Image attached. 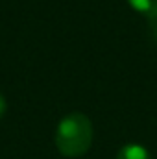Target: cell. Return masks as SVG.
<instances>
[{"label": "cell", "mask_w": 157, "mask_h": 159, "mask_svg": "<svg viewBox=\"0 0 157 159\" xmlns=\"http://www.w3.org/2000/svg\"><path fill=\"white\" fill-rule=\"evenodd\" d=\"M56 148L65 157H79L92 144V122L83 113H69L59 120L54 133Z\"/></svg>", "instance_id": "cell-1"}, {"label": "cell", "mask_w": 157, "mask_h": 159, "mask_svg": "<svg viewBox=\"0 0 157 159\" xmlns=\"http://www.w3.org/2000/svg\"><path fill=\"white\" fill-rule=\"evenodd\" d=\"M117 159H152V156L148 154V150L144 146L129 143V144H124L118 150Z\"/></svg>", "instance_id": "cell-2"}, {"label": "cell", "mask_w": 157, "mask_h": 159, "mask_svg": "<svg viewBox=\"0 0 157 159\" xmlns=\"http://www.w3.org/2000/svg\"><path fill=\"white\" fill-rule=\"evenodd\" d=\"M137 13L155 20L157 19V0H126Z\"/></svg>", "instance_id": "cell-3"}, {"label": "cell", "mask_w": 157, "mask_h": 159, "mask_svg": "<svg viewBox=\"0 0 157 159\" xmlns=\"http://www.w3.org/2000/svg\"><path fill=\"white\" fill-rule=\"evenodd\" d=\"M6 109H7V104H6V98L0 94V119L4 117V113H6Z\"/></svg>", "instance_id": "cell-4"}]
</instances>
